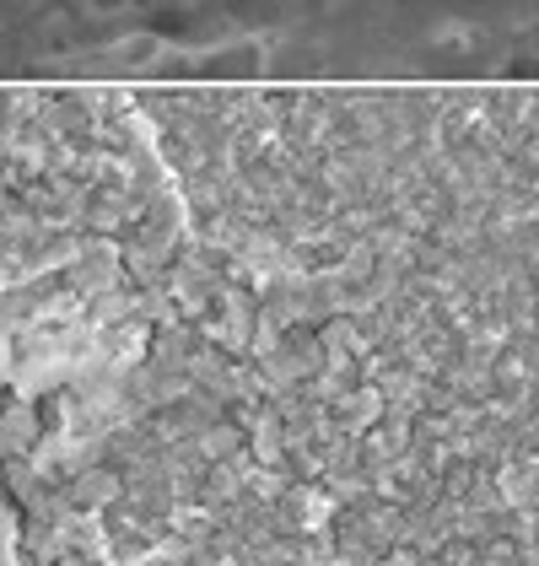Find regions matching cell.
I'll use <instances>...</instances> for the list:
<instances>
[{
  "label": "cell",
  "mask_w": 539,
  "mask_h": 566,
  "mask_svg": "<svg viewBox=\"0 0 539 566\" xmlns=\"http://www.w3.org/2000/svg\"><path fill=\"white\" fill-rule=\"evenodd\" d=\"M92 17H119V11H130V0H87Z\"/></svg>",
  "instance_id": "7a4b0ae2"
},
{
  "label": "cell",
  "mask_w": 539,
  "mask_h": 566,
  "mask_svg": "<svg viewBox=\"0 0 539 566\" xmlns=\"http://www.w3.org/2000/svg\"><path fill=\"white\" fill-rule=\"evenodd\" d=\"M162 54H168V44H162L157 33H130V39H119V44H114V60H119V65H130V71L151 65V60H162Z\"/></svg>",
  "instance_id": "6da1fadb"
}]
</instances>
